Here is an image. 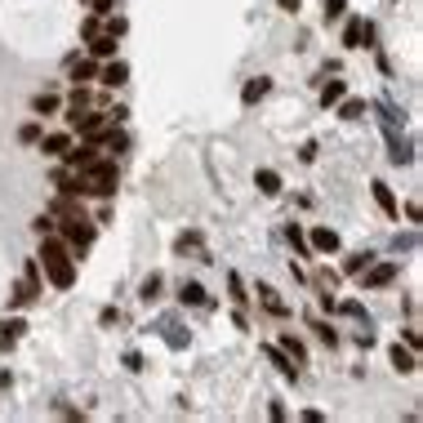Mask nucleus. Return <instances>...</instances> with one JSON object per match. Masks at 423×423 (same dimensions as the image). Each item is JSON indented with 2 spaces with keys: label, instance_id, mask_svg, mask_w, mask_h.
Returning a JSON list of instances; mask_svg holds the SVG:
<instances>
[{
  "label": "nucleus",
  "instance_id": "f257e3e1",
  "mask_svg": "<svg viewBox=\"0 0 423 423\" xmlns=\"http://www.w3.org/2000/svg\"><path fill=\"white\" fill-rule=\"evenodd\" d=\"M41 267H45V277H49V285H54V290H72V285H76L72 245H67L63 236H54V232L41 236Z\"/></svg>",
  "mask_w": 423,
  "mask_h": 423
},
{
  "label": "nucleus",
  "instance_id": "f03ea898",
  "mask_svg": "<svg viewBox=\"0 0 423 423\" xmlns=\"http://www.w3.org/2000/svg\"><path fill=\"white\" fill-rule=\"evenodd\" d=\"M80 174H85V183H90V196H116V165L112 161L94 156Z\"/></svg>",
  "mask_w": 423,
  "mask_h": 423
},
{
  "label": "nucleus",
  "instance_id": "7ed1b4c3",
  "mask_svg": "<svg viewBox=\"0 0 423 423\" xmlns=\"http://www.w3.org/2000/svg\"><path fill=\"white\" fill-rule=\"evenodd\" d=\"M63 241L72 245V250H80V254H85V250L94 245V223H90V218H85L80 210H76V214H67V218H63Z\"/></svg>",
  "mask_w": 423,
  "mask_h": 423
},
{
  "label": "nucleus",
  "instance_id": "20e7f679",
  "mask_svg": "<svg viewBox=\"0 0 423 423\" xmlns=\"http://www.w3.org/2000/svg\"><path fill=\"white\" fill-rule=\"evenodd\" d=\"M67 125H72L80 139H90L98 125H107V112H72V116H67Z\"/></svg>",
  "mask_w": 423,
  "mask_h": 423
},
{
  "label": "nucleus",
  "instance_id": "39448f33",
  "mask_svg": "<svg viewBox=\"0 0 423 423\" xmlns=\"http://www.w3.org/2000/svg\"><path fill=\"white\" fill-rule=\"evenodd\" d=\"M392 277H397V263H370L361 272L365 290H383V285H392Z\"/></svg>",
  "mask_w": 423,
  "mask_h": 423
},
{
  "label": "nucleus",
  "instance_id": "423d86ee",
  "mask_svg": "<svg viewBox=\"0 0 423 423\" xmlns=\"http://www.w3.org/2000/svg\"><path fill=\"white\" fill-rule=\"evenodd\" d=\"M308 250H316V254H334V250H338V232H334V227H312Z\"/></svg>",
  "mask_w": 423,
  "mask_h": 423
},
{
  "label": "nucleus",
  "instance_id": "0eeeda50",
  "mask_svg": "<svg viewBox=\"0 0 423 423\" xmlns=\"http://www.w3.org/2000/svg\"><path fill=\"white\" fill-rule=\"evenodd\" d=\"M370 41V23L365 18H348V27H343V45L348 49H361Z\"/></svg>",
  "mask_w": 423,
  "mask_h": 423
},
{
  "label": "nucleus",
  "instance_id": "6e6552de",
  "mask_svg": "<svg viewBox=\"0 0 423 423\" xmlns=\"http://www.w3.org/2000/svg\"><path fill=\"white\" fill-rule=\"evenodd\" d=\"M94 151H98L94 143H80V147H67V151H63V161H67V169H85V165L94 161Z\"/></svg>",
  "mask_w": 423,
  "mask_h": 423
},
{
  "label": "nucleus",
  "instance_id": "1a4fd4ad",
  "mask_svg": "<svg viewBox=\"0 0 423 423\" xmlns=\"http://www.w3.org/2000/svg\"><path fill=\"white\" fill-rule=\"evenodd\" d=\"M387 357H392V365L401 370V375H414V370H419V361H414V348H401V343H392V352H387Z\"/></svg>",
  "mask_w": 423,
  "mask_h": 423
},
{
  "label": "nucleus",
  "instance_id": "9d476101",
  "mask_svg": "<svg viewBox=\"0 0 423 423\" xmlns=\"http://www.w3.org/2000/svg\"><path fill=\"white\" fill-rule=\"evenodd\" d=\"M98 76H103V85H107V90H116V85H125V80H129V63H121V58H116V63H107Z\"/></svg>",
  "mask_w": 423,
  "mask_h": 423
},
{
  "label": "nucleus",
  "instance_id": "9b49d317",
  "mask_svg": "<svg viewBox=\"0 0 423 423\" xmlns=\"http://www.w3.org/2000/svg\"><path fill=\"white\" fill-rule=\"evenodd\" d=\"M72 147V134H41V151L45 156H63Z\"/></svg>",
  "mask_w": 423,
  "mask_h": 423
},
{
  "label": "nucleus",
  "instance_id": "f8f14e48",
  "mask_svg": "<svg viewBox=\"0 0 423 423\" xmlns=\"http://www.w3.org/2000/svg\"><path fill=\"white\" fill-rule=\"evenodd\" d=\"M375 200H379V210H383L387 218L401 214V205H397V196H392V188H387V183H375Z\"/></svg>",
  "mask_w": 423,
  "mask_h": 423
},
{
  "label": "nucleus",
  "instance_id": "ddd939ff",
  "mask_svg": "<svg viewBox=\"0 0 423 423\" xmlns=\"http://www.w3.org/2000/svg\"><path fill=\"white\" fill-rule=\"evenodd\" d=\"M90 54H94V58H112V54H116V36H112V31L90 36Z\"/></svg>",
  "mask_w": 423,
  "mask_h": 423
},
{
  "label": "nucleus",
  "instance_id": "4468645a",
  "mask_svg": "<svg viewBox=\"0 0 423 423\" xmlns=\"http://www.w3.org/2000/svg\"><path fill=\"white\" fill-rule=\"evenodd\" d=\"M281 352H285V357H290L294 365H303V361H308V352H303V343H299V338L294 334H281V343H277Z\"/></svg>",
  "mask_w": 423,
  "mask_h": 423
},
{
  "label": "nucleus",
  "instance_id": "2eb2a0df",
  "mask_svg": "<svg viewBox=\"0 0 423 423\" xmlns=\"http://www.w3.org/2000/svg\"><path fill=\"white\" fill-rule=\"evenodd\" d=\"M263 94H267V76H254V80L245 85V90H241V103H245V107H254Z\"/></svg>",
  "mask_w": 423,
  "mask_h": 423
},
{
  "label": "nucleus",
  "instance_id": "dca6fc26",
  "mask_svg": "<svg viewBox=\"0 0 423 423\" xmlns=\"http://www.w3.org/2000/svg\"><path fill=\"white\" fill-rule=\"evenodd\" d=\"M23 330H27L23 321H5V326H0V348L9 352V348H14V343H18V338H23Z\"/></svg>",
  "mask_w": 423,
  "mask_h": 423
},
{
  "label": "nucleus",
  "instance_id": "f3484780",
  "mask_svg": "<svg viewBox=\"0 0 423 423\" xmlns=\"http://www.w3.org/2000/svg\"><path fill=\"white\" fill-rule=\"evenodd\" d=\"M254 183H259V192H263V196H277V192H281L277 169H259V174H254Z\"/></svg>",
  "mask_w": 423,
  "mask_h": 423
},
{
  "label": "nucleus",
  "instance_id": "a211bd4d",
  "mask_svg": "<svg viewBox=\"0 0 423 423\" xmlns=\"http://www.w3.org/2000/svg\"><path fill=\"white\" fill-rule=\"evenodd\" d=\"M267 361H272V365L281 370V375H285V379H294V375H299V365H294L290 357H285V352H281V348H267Z\"/></svg>",
  "mask_w": 423,
  "mask_h": 423
},
{
  "label": "nucleus",
  "instance_id": "6ab92c4d",
  "mask_svg": "<svg viewBox=\"0 0 423 423\" xmlns=\"http://www.w3.org/2000/svg\"><path fill=\"white\" fill-rule=\"evenodd\" d=\"M334 107H338V116H343V121H357V116L365 112V103H361V98H348V94H343V98H338V103H334Z\"/></svg>",
  "mask_w": 423,
  "mask_h": 423
},
{
  "label": "nucleus",
  "instance_id": "aec40b11",
  "mask_svg": "<svg viewBox=\"0 0 423 423\" xmlns=\"http://www.w3.org/2000/svg\"><path fill=\"white\" fill-rule=\"evenodd\" d=\"M370 263H375V254H348V263H343V272H348V277H361V272H365V267H370Z\"/></svg>",
  "mask_w": 423,
  "mask_h": 423
},
{
  "label": "nucleus",
  "instance_id": "412c9836",
  "mask_svg": "<svg viewBox=\"0 0 423 423\" xmlns=\"http://www.w3.org/2000/svg\"><path fill=\"white\" fill-rule=\"evenodd\" d=\"M31 107H36V116H54L58 112V94H36V98H31Z\"/></svg>",
  "mask_w": 423,
  "mask_h": 423
},
{
  "label": "nucleus",
  "instance_id": "4be33fe9",
  "mask_svg": "<svg viewBox=\"0 0 423 423\" xmlns=\"http://www.w3.org/2000/svg\"><path fill=\"white\" fill-rule=\"evenodd\" d=\"M343 94H348V85H343V80H330L326 90H321V103H326V107H334V103H338Z\"/></svg>",
  "mask_w": 423,
  "mask_h": 423
},
{
  "label": "nucleus",
  "instance_id": "5701e85b",
  "mask_svg": "<svg viewBox=\"0 0 423 423\" xmlns=\"http://www.w3.org/2000/svg\"><path fill=\"white\" fill-rule=\"evenodd\" d=\"M259 294H263V308H267V312H277V316H285V303L277 299V290H272V285H259Z\"/></svg>",
  "mask_w": 423,
  "mask_h": 423
},
{
  "label": "nucleus",
  "instance_id": "b1692460",
  "mask_svg": "<svg viewBox=\"0 0 423 423\" xmlns=\"http://www.w3.org/2000/svg\"><path fill=\"white\" fill-rule=\"evenodd\" d=\"M178 294H183V303H196V308H200V303H210V299H205V290H200L196 281H188V285H183Z\"/></svg>",
  "mask_w": 423,
  "mask_h": 423
},
{
  "label": "nucleus",
  "instance_id": "393cba45",
  "mask_svg": "<svg viewBox=\"0 0 423 423\" xmlns=\"http://www.w3.org/2000/svg\"><path fill=\"white\" fill-rule=\"evenodd\" d=\"M67 107H72V112H85V107H90V94H85L80 85H76V90H72V98H67Z\"/></svg>",
  "mask_w": 423,
  "mask_h": 423
},
{
  "label": "nucleus",
  "instance_id": "a878e982",
  "mask_svg": "<svg viewBox=\"0 0 423 423\" xmlns=\"http://www.w3.org/2000/svg\"><path fill=\"white\" fill-rule=\"evenodd\" d=\"M90 76H98V67H94V63H76V67H72V80H76V85H80V80H90Z\"/></svg>",
  "mask_w": 423,
  "mask_h": 423
},
{
  "label": "nucleus",
  "instance_id": "bb28decb",
  "mask_svg": "<svg viewBox=\"0 0 423 423\" xmlns=\"http://www.w3.org/2000/svg\"><path fill=\"white\" fill-rule=\"evenodd\" d=\"M343 14H348V0H326V23L330 18H343Z\"/></svg>",
  "mask_w": 423,
  "mask_h": 423
},
{
  "label": "nucleus",
  "instance_id": "cd10ccee",
  "mask_svg": "<svg viewBox=\"0 0 423 423\" xmlns=\"http://www.w3.org/2000/svg\"><path fill=\"white\" fill-rule=\"evenodd\" d=\"M18 139H23V143H41V125H36V121H27V125L18 129Z\"/></svg>",
  "mask_w": 423,
  "mask_h": 423
},
{
  "label": "nucleus",
  "instance_id": "c85d7f7f",
  "mask_svg": "<svg viewBox=\"0 0 423 423\" xmlns=\"http://www.w3.org/2000/svg\"><path fill=\"white\" fill-rule=\"evenodd\" d=\"M290 245H294L299 254H312V250H308V236H303L299 227H290Z\"/></svg>",
  "mask_w": 423,
  "mask_h": 423
},
{
  "label": "nucleus",
  "instance_id": "c756f323",
  "mask_svg": "<svg viewBox=\"0 0 423 423\" xmlns=\"http://www.w3.org/2000/svg\"><path fill=\"white\" fill-rule=\"evenodd\" d=\"M316 334H321V343H330V348L338 343V334H334V326H326V321H321V326H316Z\"/></svg>",
  "mask_w": 423,
  "mask_h": 423
},
{
  "label": "nucleus",
  "instance_id": "7c9ffc66",
  "mask_svg": "<svg viewBox=\"0 0 423 423\" xmlns=\"http://www.w3.org/2000/svg\"><path fill=\"white\" fill-rule=\"evenodd\" d=\"M156 290H161V277H147V281H143V299L151 303V299H156Z\"/></svg>",
  "mask_w": 423,
  "mask_h": 423
},
{
  "label": "nucleus",
  "instance_id": "2f4dec72",
  "mask_svg": "<svg viewBox=\"0 0 423 423\" xmlns=\"http://www.w3.org/2000/svg\"><path fill=\"white\" fill-rule=\"evenodd\" d=\"M227 285H232V299H236V303H245V299H250V294H245V285H241V277H227Z\"/></svg>",
  "mask_w": 423,
  "mask_h": 423
},
{
  "label": "nucleus",
  "instance_id": "473e14b6",
  "mask_svg": "<svg viewBox=\"0 0 423 423\" xmlns=\"http://www.w3.org/2000/svg\"><path fill=\"white\" fill-rule=\"evenodd\" d=\"M107 31H112V36H116V41H121V36H125V31H129V23H125V18H112V23H107Z\"/></svg>",
  "mask_w": 423,
  "mask_h": 423
},
{
  "label": "nucleus",
  "instance_id": "72a5a7b5",
  "mask_svg": "<svg viewBox=\"0 0 423 423\" xmlns=\"http://www.w3.org/2000/svg\"><path fill=\"white\" fill-rule=\"evenodd\" d=\"M94 14L98 18H112V0H94Z\"/></svg>",
  "mask_w": 423,
  "mask_h": 423
},
{
  "label": "nucleus",
  "instance_id": "f704fd0d",
  "mask_svg": "<svg viewBox=\"0 0 423 423\" xmlns=\"http://www.w3.org/2000/svg\"><path fill=\"white\" fill-rule=\"evenodd\" d=\"M80 31H85V36H98V14H94V18H85Z\"/></svg>",
  "mask_w": 423,
  "mask_h": 423
},
{
  "label": "nucleus",
  "instance_id": "c9c22d12",
  "mask_svg": "<svg viewBox=\"0 0 423 423\" xmlns=\"http://www.w3.org/2000/svg\"><path fill=\"white\" fill-rule=\"evenodd\" d=\"M36 232H41V236H45V232H54V218L41 214V218H36Z\"/></svg>",
  "mask_w": 423,
  "mask_h": 423
},
{
  "label": "nucleus",
  "instance_id": "e433bc0d",
  "mask_svg": "<svg viewBox=\"0 0 423 423\" xmlns=\"http://www.w3.org/2000/svg\"><path fill=\"white\" fill-rule=\"evenodd\" d=\"M277 5H281V9H290V14H294V9H299V0H277Z\"/></svg>",
  "mask_w": 423,
  "mask_h": 423
}]
</instances>
